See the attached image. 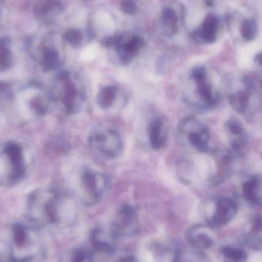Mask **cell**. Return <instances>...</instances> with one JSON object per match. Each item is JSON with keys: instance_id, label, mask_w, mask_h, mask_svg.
<instances>
[{"instance_id": "cell-9", "label": "cell", "mask_w": 262, "mask_h": 262, "mask_svg": "<svg viewBox=\"0 0 262 262\" xmlns=\"http://www.w3.org/2000/svg\"><path fill=\"white\" fill-rule=\"evenodd\" d=\"M143 40L137 36H117L114 47L119 59L123 65L131 63L142 48Z\"/></svg>"}, {"instance_id": "cell-26", "label": "cell", "mask_w": 262, "mask_h": 262, "mask_svg": "<svg viewBox=\"0 0 262 262\" xmlns=\"http://www.w3.org/2000/svg\"><path fill=\"white\" fill-rule=\"evenodd\" d=\"M253 230L255 231H260L262 230V216H257L253 221Z\"/></svg>"}, {"instance_id": "cell-22", "label": "cell", "mask_w": 262, "mask_h": 262, "mask_svg": "<svg viewBox=\"0 0 262 262\" xmlns=\"http://www.w3.org/2000/svg\"><path fill=\"white\" fill-rule=\"evenodd\" d=\"M257 33V26L255 21L248 19L244 21L241 26V33L245 41H252L255 38Z\"/></svg>"}, {"instance_id": "cell-23", "label": "cell", "mask_w": 262, "mask_h": 262, "mask_svg": "<svg viewBox=\"0 0 262 262\" xmlns=\"http://www.w3.org/2000/svg\"><path fill=\"white\" fill-rule=\"evenodd\" d=\"M222 253L225 258L231 262H243L245 259V254L242 251L231 247L224 248L222 250Z\"/></svg>"}, {"instance_id": "cell-31", "label": "cell", "mask_w": 262, "mask_h": 262, "mask_svg": "<svg viewBox=\"0 0 262 262\" xmlns=\"http://www.w3.org/2000/svg\"><path fill=\"white\" fill-rule=\"evenodd\" d=\"M180 262H182V261H180Z\"/></svg>"}, {"instance_id": "cell-12", "label": "cell", "mask_w": 262, "mask_h": 262, "mask_svg": "<svg viewBox=\"0 0 262 262\" xmlns=\"http://www.w3.org/2000/svg\"><path fill=\"white\" fill-rule=\"evenodd\" d=\"M116 235L110 231L97 227L91 234V242L95 250L102 253H112L116 249Z\"/></svg>"}, {"instance_id": "cell-2", "label": "cell", "mask_w": 262, "mask_h": 262, "mask_svg": "<svg viewBox=\"0 0 262 262\" xmlns=\"http://www.w3.org/2000/svg\"><path fill=\"white\" fill-rule=\"evenodd\" d=\"M9 244L8 262H33L42 252L36 229L20 223L12 225Z\"/></svg>"}, {"instance_id": "cell-20", "label": "cell", "mask_w": 262, "mask_h": 262, "mask_svg": "<svg viewBox=\"0 0 262 262\" xmlns=\"http://www.w3.org/2000/svg\"><path fill=\"white\" fill-rule=\"evenodd\" d=\"M9 41L8 38H0V69L6 70L11 67L12 64V55L9 48Z\"/></svg>"}, {"instance_id": "cell-8", "label": "cell", "mask_w": 262, "mask_h": 262, "mask_svg": "<svg viewBox=\"0 0 262 262\" xmlns=\"http://www.w3.org/2000/svg\"><path fill=\"white\" fill-rule=\"evenodd\" d=\"M139 228L137 211L130 205H125L119 210L112 226L116 236H133L138 233Z\"/></svg>"}, {"instance_id": "cell-13", "label": "cell", "mask_w": 262, "mask_h": 262, "mask_svg": "<svg viewBox=\"0 0 262 262\" xmlns=\"http://www.w3.org/2000/svg\"><path fill=\"white\" fill-rule=\"evenodd\" d=\"M237 212L235 204L228 199H222L216 204V210L213 214L210 224L215 226H220L226 224L232 219Z\"/></svg>"}, {"instance_id": "cell-16", "label": "cell", "mask_w": 262, "mask_h": 262, "mask_svg": "<svg viewBox=\"0 0 262 262\" xmlns=\"http://www.w3.org/2000/svg\"><path fill=\"white\" fill-rule=\"evenodd\" d=\"M188 242L199 249H209L213 246V240L210 236L201 231L200 227H193L187 234Z\"/></svg>"}, {"instance_id": "cell-28", "label": "cell", "mask_w": 262, "mask_h": 262, "mask_svg": "<svg viewBox=\"0 0 262 262\" xmlns=\"http://www.w3.org/2000/svg\"><path fill=\"white\" fill-rule=\"evenodd\" d=\"M120 262H138L137 259L134 256H126V257L123 258L120 260Z\"/></svg>"}, {"instance_id": "cell-3", "label": "cell", "mask_w": 262, "mask_h": 262, "mask_svg": "<svg viewBox=\"0 0 262 262\" xmlns=\"http://www.w3.org/2000/svg\"><path fill=\"white\" fill-rule=\"evenodd\" d=\"M29 215L33 224L47 226L62 221V201L54 191L36 192L29 199Z\"/></svg>"}, {"instance_id": "cell-7", "label": "cell", "mask_w": 262, "mask_h": 262, "mask_svg": "<svg viewBox=\"0 0 262 262\" xmlns=\"http://www.w3.org/2000/svg\"><path fill=\"white\" fill-rule=\"evenodd\" d=\"M178 138L183 145L198 152L209 151V134L207 128L193 116H187L179 123Z\"/></svg>"}, {"instance_id": "cell-6", "label": "cell", "mask_w": 262, "mask_h": 262, "mask_svg": "<svg viewBox=\"0 0 262 262\" xmlns=\"http://www.w3.org/2000/svg\"><path fill=\"white\" fill-rule=\"evenodd\" d=\"M108 184L104 173L91 168H83L79 177L81 201L88 206L99 203L108 190Z\"/></svg>"}, {"instance_id": "cell-4", "label": "cell", "mask_w": 262, "mask_h": 262, "mask_svg": "<svg viewBox=\"0 0 262 262\" xmlns=\"http://www.w3.org/2000/svg\"><path fill=\"white\" fill-rule=\"evenodd\" d=\"M184 88L183 95L191 105L211 107L216 103V94L208 81L207 73L204 68L192 69Z\"/></svg>"}, {"instance_id": "cell-25", "label": "cell", "mask_w": 262, "mask_h": 262, "mask_svg": "<svg viewBox=\"0 0 262 262\" xmlns=\"http://www.w3.org/2000/svg\"><path fill=\"white\" fill-rule=\"evenodd\" d=\"M120 8L124 13L128 15H133L137 12V5L134 0H123Z\"/></svg>"}, {"instance_id": "cell-14", "label": "cell", "mask_w": 262, "mask_h": 262, "mask_svg": "<svg viewBox=\"0 0 262 262\" xmlns=\"http://www.w3.org/2000/svg\"><path fill=\"white\" fill-rule=\"evenodd\" d=\"M120 97V89L117 86L108 84L101 87L97 95V102L104 110H110L116 105Z\"/></svg>"}, {"instance_id": "cell-30", "label": "cell", "mask_w": 262, "mask_h": 262, "mask_svg": "<svg viewBox=\"0 0 262 262\" xmlns=\"http://www.w3.org/2000/svg\"><path fill=\"white\" fill-rule=\"evenodd\" d=\"M0 14H1V9H0Z\"/></svg>"}, {"instance_id": "cell-5", "label": "cell", "mask_w": 262, "mask_h": 262, "mask_svg": "<svg viewBox=\"0 0 262 262\" xmlns=\"http://www.w3.org/2000/svg\"><path fill=\"white\" fill-rule=\"evenodd\" d=\"M88 144L98 155L109 159L118 157L123 149V140L118 131L108 125L94 127L88 136Z\"/></svg>"}, {"instance_id": "cell-17", "label": "cell", "mask_w": 262, "mask_h": 262, "mask_svg": "<svg viewBox=\"0 0 262 262\" xmlns=\"http://www.w3.org/2000/svg\"><path fill=\"white\" fill-rule=\"evenodd\" d=\"M58 7L57 0H37L35 4V13L38 19L45 20L57 10Z\"/></svg>"}, {"instance_id": "cell-21", "label": "cell", "mask_w": 262, "mask_h": 262, "mask_svg": "<svg viewBox=\"0 0 262 262\" xmlns=\"http://www.w3.org/2000/svg\"><path fill=\"white\" fill-rule=\"evenodd\" d=\"M62 262H94L93 254L85 249H75L66 255Z\"/></svg>"}, {"instance_id": "cell-29", "label": "cell", "mask_w": 262, "mask_h": 262, "mask_svg": "<svg viewBox=\"0 0 262 262\" xmlns=\"http://www.w3.org/2000/svg\"><path fill=\"white\" fill-rule=\"evenodd\" d=\"M258 60H259V63L262 65V54L258 55Z\"/></svg>"}, {"instance_id": "cell-27", "label": "cell", "mask_w": 262, "mask_h": 262, "mask_svg": "<svg viewBox=\"0 0 262 262\" xmlns=\"http://www.w3.org/2000/svg\"><path fill=\"white\" fill-rule=\"evenodd\" d=\"M228 128L231 130L233 134H239L242 130V127L236 122L231 121V123L228 124Z\"/></svg>"}, {"instance_id": "cell-19", "label": "cell", "mask_w": 262, "mask_h": 262, "mask_svg": "<svg viewBox=\"0 0 262 262\" xmlns=\"http://www.w3.org/2000/svg\"><path fill=\"white\" fill-rule=\"evenodd\" d=\"M161 22L165 33L168 36H173L178 30L177 16L173 9L166 8L162 12Z\"/></svg>"}, {"instance_id": "cell-24", "label": "cell", "mask_w": 262, "mask_h": 262, "mask_svg": "<svg viewBox=\"0 0 262 262\" xmlns=\"http://www.w3.org/2000/svg\"><path fill=\"white\" fill-rule=\"evenodd\" d=\"M64 38L65 41L75 48L81 46V43H82V36L81 33L76 29H70L66 32L64 35Z\"/></svg>"}, {"instance_id": "cell-15", "label": "cell", "mask_w": 262, "mask_h": 262, "mask_svg": "<svg viewBox=\"0 0 262 262\" xmlns=\"http://www.w3.org/2000/svg\"><path fill=\"white\" fill-rule=\"evenodd\" d=\"M61 64L62 59L56 48L52 46L44 48L41 55V66L44 70H55L60 66Z\"/></svg>"}, {"instance_id": "cell-10", "label": "cell", "mask_w": 262, "mask_h": 262, "mask_svg": "<svg viewBox=\"0 0 262 262\" xmlns=\"http://www.w3.org/2000/svg\"><path fill=\"white\" fill-rule=\"evenodd\" d=\"M148 136L152 149H163L168 141V127L161 117H154L148 126Z\"/></svg>"}, {"instance_id": "cell-1", "label": "cell", "mask_w": 262, "mask_h": 262, "mask_svg": "<svg viewBox=\"0 0 262 262\" xmlns=\"http://www.w3.org/2000/svg\"><path fill=\"white\" fill-rule=\"evenodd\" d=\"M52 98L66 113L80 112L87 99V89L83 79L73 72H61L55 80Z\"/></svg>"}, {"instance_id": "cell-18", "label": "cell", "mask_w": 262, "mask_h": 262, "mask_svg": "<svg viewBox=\"0 0 262 262\" xmlns=\"http://www.w3.org/2000/svg\"><path fill=\"white\" fill-rule=\"evenodd\" d=\"M217 30V21L213 15H209L204 21L201 30H199V37L206 42L212 43L215 41Z\"/></svg>"}, {"instance_id": "cell-11", "label": "cell", "mask_w": 262, "mask_h": 262, "mask_svg": "<svg viewBox=\"0 0 262 262\" xmlns=\"http://www.w3.org/2000/svg\"><path fill=\"white\" fill-rule=\"evenodd\" d=\"M156 262H180L182 250L173 242H156L150 248Z\"/></svg>"}]
</instances>
